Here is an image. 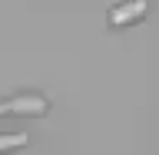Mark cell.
I'll list each match as a JSON object with an SVG mask.
<instances>
[{
  "label": "cell",
  "instance_id": "3957f363",
  "mask_svg": "<svg viewBox=\"0 0 159 155\" xmlns=\"http://www.w3.org/2000/svg\"><path fill=\"white\" fill-rule=\"evenodd\" d=\"M30 136L27 132H0V155H13L17 149H27Z\"/></svg>",
  "mask_w": 159,
  "mask_h": 155
},
{
  "label": "cell",
  "instance_id": "6da1fadb",
  "mask_svg": "<svg viewBox=\"0 0 159 155\" xmlns=\"http://www.w3.org/2000/svg\"><path fill=\"white\" fill-rule=\"evenodd\" d=\"M146 13H149V0H126V3H116V7L106 13V23H109L113 30L136 27Z\"/></svg>",
  "mask_w": 159,
  "mask_h": 155
},
{
  "label": "cell",
  "instance_id": "7a4b0ae2",
  "mask_svg": "<svg viewBox=\"0 0 159 155\" xmlns=\"http://www.w3.org/2000/svg\"><path fill=\"white\" fill-rule=\"evenodd\" d=\"M47 112H50L47 96H33V93L0 102V116H47Z\"/></svg>",
  "mask_w": 159,
  "mask_h": 155
}]
</instances>
